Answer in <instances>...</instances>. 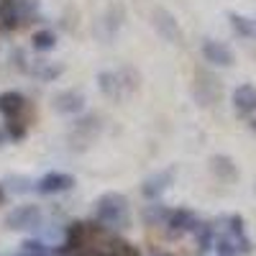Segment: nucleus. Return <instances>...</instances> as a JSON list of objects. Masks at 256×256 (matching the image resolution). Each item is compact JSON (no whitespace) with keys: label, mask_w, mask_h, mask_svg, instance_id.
I'll return each instance as SVG.
<instances>
[{"label":"nucleus","mask_w":256,"mask_h":256,"mask_svg":"<svg viewBox=\"0 0 256 256\" xmlns=\"http://www.w3.org/2000/svg\"><path fill=\"white\" fill-rule=\"evenodd\" d=\"M152 26L156 28V34L166 41V44H182V28L177 24V18L169 13L166 8H154Z\"/></svg>","instance_id":"nucleus-5"},{"label":"nucleus","mask_w":256,"mask_h":256,"mask_svg":"<svg viewBox=\"0 0 256 256\" xmlns=\"http://www.w3.org/2000/svg\"><path fill=\"white\" fill-rule=\"evenodd\" d=\"M84 233H88V226H84V223H70L67 230H64V244H62L64 251H67V254L77 251L84 244Z\"/></svg>","instance_id":"nucleus-18"},{"label":"nucleus","mask_w":256,"mask_h":256,"mask_svg":"<svg viewBox=\"0 0 256 256\" xmlns=\"http://www.w3.org/2000/svg\"><path fill=\"white\" fill-rule=\"evenodd\" d=\"M92 218L105 228H128L131 226V205L120 192H105L95 200Z\"/></svg>","instance_id":"nucleus-1"},{"label":"nucleus","mask_w":256,"mask_h":256,"mask_svg":"<svg viewBox=\"0 0 256 256\" xmlns=\"http://www.w3.org/2000/svg\"><path fill=\"white\" fill-rule=\"evenodd\" d=\"M233 108L238 116H248L256 110V84H238L233 90Z\"/></svg>","instance_id":"nucleus-13"},{"label":"nucleus","mask_w":256,"mask_h":256,"mask_svg":"<svg viewBox=\"0 0 256 256\" xmlns=\"http://www.w3.org/2000/svg\"><path fill=\"white\" fill-rule=\"evenodd\" d=\"M120 24H123V8H120V6H110L108 13H105V16L98 20L95 34H98L100 38H105V41H110V38L118 34Z\"/></svg>","instance_id":"nucleus-11"},{"label":"nucleus","mask_w":256,"mask_h":256,"mask_svg":"<svg viewBox=\"0 0 256 256\" xmlns=\"http://www.w3.org/2000/svg\"><path fill=\"white\" fill-rule=\"evenodd\" d=\"M62 72H64V64H56V62H38L36 67H31V74H36L38 80H44V82L56 80Z\"/></svg>","instance_id":"nucleus-22"},{"label":"nucleus","mask_w":256,"mask_h":256,"mask_svg":"<svg viewBox=\"0 0 256 256\" xmlns=\"http://www.w3.org/2000/svg\"><path fill=\"white\" fill-rule=\"evenodd\" d=\"M52 108L59 116H77L84 108V95L82 90H59L52 98Z\"/></svg>","instance_id":"nucleus-8"},{"label":"nucleus","mask_w":256,"mask_h":256,"mask_svg":"<svg viewBox=\"0 0 256 256\" xmlns=\"http://www.w3.org/2000/svg\"><path fill=\"white\" fill-rule=\"evenodd\" d=\"M102 131V120L100 116L90 113V116H82L80 120H74V126L70 128V134H67V141L72 148H77V152H84V148H90L98 136Z\"/></svg>","instance_id":"nucleus-2"},{"label":"nucleus","mask_w":256,"mask_h":256,"mask_svg":"<svg viewBox=\"0 0 256 256\" xmlns=\"http://www.w3.org/2000/svg\"><path fill=\"white\" fill-rule=\"evenodd\" d=\"M210 172L216 174L220 182H228V184H233V182L238 180V166H236V162H233L230 156H226V154L210 156Z\"/></svg>","instance_id":"nucleus-12"},{"label":"nucleus","mask_w":256,"mask_h":256,"mask_svg":"<svg viewBox=\"0 0 256 256\" xmlns=\"http://www.w3.org/2000/svg\"><path fill=\"white\" fill-rule=\"evenodd\" d=\"M3 223L8 230H31L41 223V208L38 205H18L6 216Z\"/></svg>","instance_id":"nucleus-4"},{"label":"nucleus","mask_w":256,"mask_h":256,"mask_svg":"<svg viewBox=\"0 0 256 256\" xmlns=\"http://www.w3.org/2000/svg\"><path fill=\"white\" fill-rule=\"evenodd\" d=\"M6 134H8V138H13V141L26 138V123L20 120V118H6Z\"/></svg>","instance_id":"nucleus-26"},{"label":"nucleus","mask_w":256,"mask_h":256,"mask_svg":"<svg viewBox=\"0 0 256 256\" xmlns=\"http://www.w3.org/2000/svg\"><path fill=\"white\" fill-rule=\"evenodd\" d=\"M198 223L200 220H198L195 212L187 210V208H180V210H172V216L166 220V228H169V236L177 238V236H184V233H192Z\"/></svg>","instance_id":"nucleus-10"},{"label":"nucleus","mask_w":256,"mask_h":256,"mask_svg":"<svg viewBox=\"0 0 256 256\" xmlns=\"http://www.w3.org/2000/svg\"><path fill=\"white\" fill-rule=\"evenodd\" d=\"M113 254H116V256H141L138 246L128 244V241H123V238H116V241H113Z\"/></svg>","instance_id":"nucleus-27"},{"label":"nucleus","mask_w":256,"mask_h":256,"mask_svg":"<svg viewBox=\"0 0 256 256\" xmlns=\"http://www.w3.org/2000/svg\"><path fill=\"white\" fill-rule=\"evenodd\" d=\"M3 202H6V184L0 182V205H3Z\"/></svg>","instance_id":"nucleus-30"},{"label":"nucleus","mask_w":256,"mask_h":256,"mask_svg":"<svg viewBox=\"0 0 256 256\" xmlns=\"http://www.w3.org/2000/svg\"><path fill=\"white\" fill-rule=\"evenodd\" d=\"M16 26H20L18 0H0V28L16 31Z\"/></svg>","instance_id":"nucleus-17"},{"label":"nucleus","mask_w":256,"mask_h":256,"mask_svg":"<svg viewBox=\"0 0 256 256\" xmlns=\"http://www.w3.org/2000/svg\"><path fill=\"white\" fill-rule=\"evenodd\" d=\"M118 77H120L123 88H126V95H134V92L138 90L141 77H138V72H136L134 67H123V70H118Z\"/></svg>","instance_id":"nucleus-24"},{"label":"nucleus","mask_w":256,"mask_h":256,"mask_svg":"<svg viewBox=\"0 0 256 256\" xmlns=\"http://www.w3.org/2000/svg\"><path fill=\"white\" fill-rule=\"evenodd\" d=\"M31 44H34V49H36V52H49V49H54V46H56V34H54V31H49V28L36 31V34H34V38H31Z\"/></svg>","instance_id":"nucleus-23"},{"label":"nucleus","mask_w":256,"mask_h":256,"mask_svg":"<svg viewBox=\"0 0 256 256\" xmlns=\"http://www.w3.org/2000/svg\"><path fill=\"white\" fill-rule=\"evenodd\" d=\"M16 256H67V251H64V246L52 248V246H46L44 241H38V238H26L24 244L18 246Z\"/></svg>","instance_id":"nucleus-15"},{"label":"nucleus","mask_w":256,"mask_h":256,"mask_svg":"<svg viewBox=\"0 0 256 256\" xmlns=\"http://www.w3.org/2000/svg\"><path fill=\"white\" fill-rule=\"evenodd\" d=\"M226 223H228V236H233V238H236V236H246V233H244V218L241 216H228Z\"/></svg>","instance_id":"nucleus-28"},{"label":"nucleus","mask_w":256,"mask_h":256,"mask_svg":"<svg viewBox=\"0 0 256 256\" xmlns=\"http://www.w3.org/2000/svg\"><path fill=\"white\" fill-rule=\"evenodd\" d=\"M192 233H195V244L200 251H208L216 246V226L212 223H198Z\"/></svg>","instance_id":"nucleus-20"},{"label":"nucleus","mask_w":256,"mask_h":256,"mask_svg":"<svg viewBox=\"0 0 256 256\" xmlns=\"http://www.w3.org/2000/svg\"><path fill=\"white\" fill-rule=\"evenodd\" d=\"M10 64H13V67H18L20 72H31L28 62H26V54H24V49H13V52H10Z\"/></svg>","instance_id":"nucleus-29"},{"label":"nucleus","mask_w":256,"mask_h":256,"mask_svg":"<svg viewBox=\"0 0 256 256\" xmlns=\"http://www.w3.org/2000/svg\"><path fill=\"white\" fill-rule=\"evenodd\" d=\"M74 187V177L67 172H49L36 182V192L41 195H56V192H67Z\"/></svg>","instance_id":"nucleus-9"},{"label":"nucleus","mask_w":256,"mask_h":256,"mask_svg":"<svg viewBox=\"0 0 256 256\" xmlns=\"http://www.w3.org/2000/svg\"><path fill=\"white\" fill-rule=\"evenodd\" d=\"M169 216H172V210L162 202H152L144 208V223L146 226H166Z\"/></svg>","instance_id":"nucleus-19"},{"label":"nucleus","mask_w":256,"mask_h":256,"mask_svg":"<svg viewBox=\"0 0 256 256\" xmlns=\"http://www.w3.org/2000/svg\"><path fill=\"white\" fill-rule=\"evenodd\" d=\"M228 20H230L233 31H236L238 36H244V38H256V24H254V20H248L246 16L230 10V13H228Z\"/></svg>","instance_id":"nucleus-21"},{"label":"nucleus","mask_w":256,"mask_h":256,"mask_svg":"<svg viewBox=\"0 0 256 256\" xmlns=\"http://www.w3.org/2000/svg\"><path fill=\"white\" fill-rule=\"evenodd\" d=\"M223 95V84L216 74H210V72H202L198 70L195 72V98L200 105H216Z\"/></svg>","instance_id":"nucleus-3"},{"label":"nucleus","mask_w":256,"mask_h":256,"mask_svg":"<svg viewBox=\"0 0 256 256\" xmlns=\"http://www.w3.org/2000/svg\"><path fill=\"white\" fill-rule=\"evenodd\" d=\"M174 177H177V166H164V169H159V172H154L152 177H146L144 184H141L144 198L159 200L164 192L174 184Z\"/></svg>","instance_id":"nucleus-6"},{"label":"nucleus","mask_w":256,"mask_h":256,"mask_svg":"<svg viewBox=\"0 0 256 256\" xmlns=\"http://www.w3.org/2000/svg\"><path fill=\"white\" fill-rule=\"evenodd\" d=\"M202 56H205V62L212 64V67H233V64H236L233 49L228 44H223V41H216V38L202 41Z\"/></svg>","instance_id":"nucleus-7"},{"label":"nucleus","mask_w":256,"mask_h":256,"mask_svg":"<svg viewBox=\"0 0 256 256\" xmlns=\"http://www.w3.org/2000/svg\"><path fill=\"white\" fill-rule=\"evenodd\" d=\"M154 256H174V254H166V251H159V254H154Z\"/></svg>","instance_id":"nucleus-32"},{"label":"nucleus","mask_w":256,"mask_h":256,"mask_svg":"<svg viewBox=\"0 0 256 256\" xmlns=\"http://www.w3.org/2000/svg\"><path fill=\"white\" fill-rule=\"evenodd\" d=\"M8 141V134H6V128H0V146H3Z\"/></svg>","instance_id":"nucleus-31"},{"label":"nucleus","mask_w":256,"mask_h":256,"mask_svg":"<svg viewBox=\"0 0 256 256\" xmlns=\"http://www.w3.org/2000/svg\"><path fill=\"white\" fill-rule=\"evenodd\" d=\"M26 110V98L16 92V90H8L0 95V113L6 118H20V113Z\"/></svg>","instance_id":"nucleus-16"},{"label":"nucleus","mask_w":256,"mask_h":256,"mask_svg":"<svg viewBox=\"0 0 256 256\" xmlns=\"http://www.w3.org/2000/svg\"><path fill=\"white\" fill-rule=\"evenodd\" d=\"M254 128H256V120H254Z\"/></svg>","instance_id":"nucleus-33"},{"label":"nucleus","mask_w":256,"mask_h":256,"mask_svg":"<svg viewBox=\"0 0 256 256\" xmlns=\"http://www.w3.org/2000/svg\"><path fill=\"white\" fill-rule=\"evenodd\" d=\"M8 184H10L13 192H18V195H26V192L36 190V180H31V177H26V174H13V177H8Z\"/></svg>","instance_id":"nucleus-25"},{"label":"nucleus","mask_w":256,"mask_h":256,"mask_svg":"<svg viewBox=\"0 0 256 256\" xmlns=\"http://www.w3.org/2000/svg\"><path fill=\"white\" fill-rule=\"evenodd\" d=\"M98 88L102 90L105 98H110V100L126 98V88H123V82H120L118 72H108V70L100 72V74H98Z\"/></svg>","instance_id":"nucleus-14"}]
</instances>
